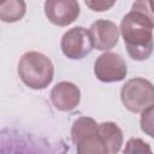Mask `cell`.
I'll return each instance as SVG.
<instances>
[{"instance_id":"cell-5","label":"cell","mask_w":154,"mask_h":154,"mask_svg":"<svg viewBox=\"0 0 154 154\" xmlns=\"http://www.w3.org/2000/svg\"><path fill=\"white\" fill-rule=\"evenodd\" d=\"M60 47L65 57L70 59H83L93 51L94 45L89 30L83 26H75L63 35Z\"/></svg>"},{"instance_id":"cell-10","label":"cell","mask_w":154,"mask_h":154,"mask_svg":"<svg viewBox=\"0 0 154 154\" xmlns=\"http://www.w3.org/2000/svg\"><path fill=\"white\" fill-rule=\"evenodd\" d=\"M99 131L107 147L108 154H117L123 144V132L120 128L112 122H106L99 124Z\"/></svg>"},{"instance_id":"cell-11","label":"cell","mask_w":154,"mask_h":154,"mask_svg":"<svg viewBox=\"0 0 154 154\" xmlns=\"http://www.w3.org/2000/svg\"><path fill=\"white\" fill-rule=\"evenodd\" d=\"M26 5L22 0H8L0 4V19L6 23H13L23 18Z\"/></svg>"},{"instance_id":"cell-7","label":"cell","mask_w":154,"mask_h":154,"mask_svg":"<svg viewBox=\"0 0 154 154\" xmlns=\"http://www.w3.org/2000/svg\"><path fill=\"white\" fill-rule=\"evenodd\" d=\"M79 4L75 0H48L45 2V14L48 20L59 26L73 23L79 16Z\"/></svg>"},{"instance_id":"cell-2","label":"cell","mask_w":154,"mask_h":154,"mask_svg":"<svg viewBox=\"0 0 154 154\" xmlns=\"http://www.w3.org/2000/svg\"><path fill=\"white\" fill-rule=\"evenodd\" d=\"M54 66L48 57L38 52H26L18 63V76L22 82L35 90L47 88L53 81Z\"/></svg>"},{"instance_id":"cell-6","label":"cell","mask_w":154,"mask_h":154,"mask_svg":"<svg viewBox=\"0 0 154 154\" xmlns=\"http://www.w3.org/2000/svg\"><path fill=\"white\" fill-rule=\"evenodd\" d=\"M94 73L101 82H119L126 77V63L119 54L106 52L95 60Z\"/></svg>"},{"instance_id":"cell-9","label":"cell","mask_w":154,"mask_h":154,"mask_svg":"<svg viewBox=\"0 0 154 154\" xmlns=\"http://www.w3.org/2000/svg\"><path fill=\"white\" fill-rule=\"evenodd\" d=\"M51 101L59 111H72L81 101V91L78 87L71 82H60L53 87Z\"/></svg>"},{"instance_id":"cell-12","label":"cell","mask_w":154,"mask_h":154,"mask_svg":"<svg viewBox=\"0 0 154 154\" xmlns=\"http://www.w3.org/2000/svg\"><path fill=\"white\" fill-rule=\"evenodd\" d=\"M123 154H153L150 146L138 137H131L128 140Z\"/></svg>"},{"instance_id":"cell-3","label":"cell","mask_w":154,"mask_h":154,"mask_svg":"<svg viewBox=\"0 0 154 154\" xmlns=\"http://www.w3.org/2000/svg\"><path fill=\"white\" fill-rule=\"evenodd\" d=\"M71 136L77 154H108L99 131V124L90 117H81L75 120Z\"/></svg>"},{"instance_id":"cell-4","label":"cell","mask_w":154,"mask_h":154,"mask_svg":"<svg viewBox=\"0 0 154 154\" xmlns=\"http://www.w3.org/2000/svg\"><path fill=\"white\" fill-rule=\"evenodd\" d=\"M120 99L126 109L132 113H142L154 106V85L142 77L131 78L122 87Z\"/></svg>"},{"instance_id":"cell-13","label":"cell","mask_w":154,"mask_h":154,"mask_svg":"<svg viewBox=\"0 0 154 154\" xmlns=\"http://www.w3.org/2000/svg\"><path fill=\"white\" fill-rule=\"evenodd\" d=\"M140 124H141V130L146 135L154 138V106L142 112Z\"/></svg>"},{"instance_id":"cell-15","label":"cell","mask_w":154,"mask_h":154,"mask_svg":"<svg viewBox=\"0 0 154 154\" xmlns=\"http://www.w3.org/2000/svg\"><path fill=\"white\" fill-rule=\"evenodd\" d=\"M114 4H116L114 1H85V5L88 7H90L93 11H97V12L107 11Z\"/></svg>"},{"instance_id":"cell-8","label":"cell","mask_w":154,"mask_h":154,"mask_svg":"<svg viewBox=\"0 0 154 154\" xmlns=\"http://www.w3.org/2000/svg\"><path fill=\"white\" fill-rule=\"evenodd\" d=\"M89 32L94 47L99 51H108L113 48L119 40L118 26L113 22L106 19L95 20L90 25Z\"/></svg>"},{"instance_id":"cell-14","label":"cell","mask_w":154,"mask_h":154,"mask_svg":"<svg viewBox=\"0 0 154 154\" xmlns=\"http://www.w3.org/2000/svg\"><path fill=\"white\" fill-rule=\"evenodd\" d=\"M132 7L142 10L154 22V0H138V1H135L132 4Z\"/></svg>"},{"instance_id":"cell-1","label":"cell","mask_w":154,"mask_h":154,"mask_svg":"<svg viewBox=\"0 0 154 154\" xmlns=\"http://www.w3.org/2000/svg\"><path fill=\"white\" fill-rule=\"evenodd\" d=\"M154 22L142 10L131 7L120 23V32L131 59L136 61L147 60L154 48L153 41Z\"/></svg>"}]
</instances>
